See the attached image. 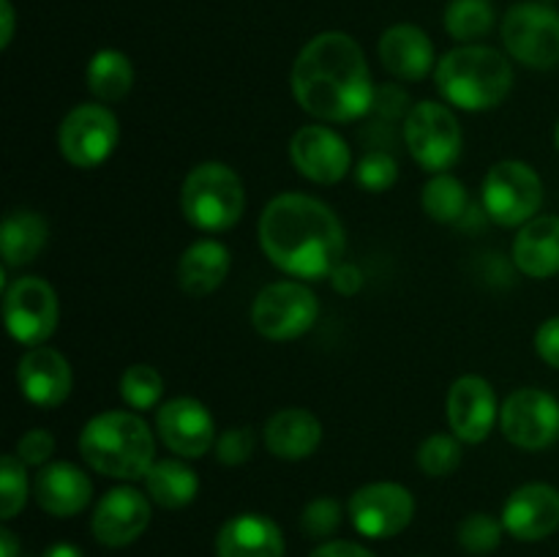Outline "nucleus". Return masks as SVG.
<instances>
[{
    "label": "nucleus",
    "mask_w": 559,
    "mask_h": 557,
    "mask_svg": "<svg viewBox=\"0 0 559 557\" xmlns=\"http://www.w3.org/2000/svg\"><path fill=\"white\" fill-rule=\"evenodd\" d=\"M145 491L156 506L162 508H186L200 491V478L194 470L180 459H162L153 462L145 473Z\"/></svg>",
    "instance_id": "27"
},
{
    "label": "nucleus",
    "mask_w": 559,
    "mask_h": 557,
    "mask_svg": "<svg viewBox=\"0 0 559 557\" xmlns=\"http://www.w3.org/2000/svg\"><path fill=\"white\" fill-rule=\"evenodd\" d=\"M380 60L396 80L420 82L435 69V44L418 25L399 22L382 33Z\"/></svg>",
    "instance_id": "21"
},
{
    "label": "nucleus",
    "mask_w": 559,
    "mask_h": 557,
    "mask_svg": "<svg viewBox=\"0 0 559 557\" xmlns=\"http://www.w3.org/2000/svg\"><path fill=\"white\" fill-rule=\"evenodd\" d=\"M502 44L527 69L559 66V11L544 0L513 3L502 16Z\"/></svg>",
    "instance_id": "6"
},
{
    "label": "nucleus",
    "mask_w": 559,
    "mask_h": 557,
    "mask_svg": "<svg viewBox=\"0 0 559 557\" xmlns=\"http://www.w3.org/2000/svg\"><path fill=\"white\" fill-rule=\"evenodd\" d=\"M544 3H551V0H544Z\"/></svg>",
    "instance_id": "46"
},
{
    "label": "nucleus",
    "mask_w": 559,
    "mask_h": 557,
    "mask_svg": "<svg viewBox=\"0 0 559 557\" xmlns=\"http://www.w3.org/2000/svg\"><path fill=\"white\" fill-rule=\"evenodd\" d=\"M71 366L58 349L38 344L31 347L16 364V386L22 396L36 407H60L71 393Z\"/></svg>",
    "instance_id": "18"
},
{
    "label": "nucleus",
    "mask_w": 559,
    "mask_h": 557,
    "mask_svg": "<svg viewBox=\"0 0 559 557\" xmlns=\"http://www.w3.org/2000/svg\"><path fill=\"white\" fill-rule=\"evenodd\" d=\"M44 557H85L82 549H76L74 544H55L44 552Z\"/></svg>",
    "instance_id": "44"
},
{
    "label": "nucleus",
    "mask_w": 559,
    "mask_h": 557,
    "mask_svg": "<svg viewBox=\"0 0 559 557\" xmlns=\"http://www.w3.org/2000/svg\"><path fill=\"white\" fill-rule=\"evenodd\" d=\"M338 524H342V506L333 497H317L304 508V517H300V528L311 538H328L336 533Z\"/></svg>",
    "instance_id": "36"
},
{
    "label": "nucleus",
    "mask_w": 559,
    "mask_h": 557,
    "mask_svg": "<svg viewBox=\"0 0 559 557\" xmlns=\"http://www.w3.org/2000/svg\"><path fill=\"white\" fill-rule=\"evenodd\" d=\"M555 145H557V153H559V120H557V129H555Z\"/></svg>",
    "instance_id": "45"
},
{
    "label": "nucleus",
    "mask_w": 559,
    "mask_h": 557,
    "mask_svg": "<svg viewBox=\"0 0 559 557\" xmlns=\"http://www.w3.org/2000/svg\"><path fill=\"white\" fill-rule=\"evenodd\" d=\"M502 522H497L489 513H469L462 524H459V544L469 552V555H489L500 546L502 541Z\"/></svg>",
    "instance_id": "34"
},
{
    "label": "nucleus",
    "mask_w": 559,
    "mask_h": 557,
    "mask_svg": "<svg viewBox=\"0 0 559 557\" xmlns=\"http://www.w3.org/2000/svg\"><path fill=\"white\" fill-rule=\"evenodd\" d=\"M500 418L497 393L489 380L478 375L459 377L448 393V424L462 442L478 446L495 429Z\"/></svg>",
    "instance_id": "15"
},
{
    "label": "nucleus",
    "mask_w": 559,
    "mask_h": 557,
    "mask_svg": "<svg viewBox=\"0 0 559 557\" xmlns=\"http://www.w3.org/2000/svg\"><path fill=\"white\" fill-rule=\"evenodd\" d=\"M484 211L502 227H524L544 205V183L530 164L497 162L484 178Z\"/></svg>",
    "instance_id": "7"
},
{
    "label": "nucleus",
    "mask_w": 559,
    "mask_h": 557,
    "mask_svg": "<svg viewBox=\"0 0 559 557\" xmlns=\"http://www.w3.org/2000/svg\"><path fill=\"white\" fill-rule=\"evenodd\" d=\"M404 142L426 173L440 175L462 156V126L445 104L420 102L404 120Z\"/></svg>",
    "instance_id": "8"
},
{
    "label": "nucleus",
    "mask_w": 559,
    "mask_h": 557,
    "mask_svg": "<svg viewBox=\"0 0 559 557\" xmlns=\"http://www.w3.org/2000/svg\"><path fill=\"white\" fill-rule=\"evenodd\" d=\"M47 244V222L36 211L16 208L9 211L0 227V249L5 268H22L38 257Z\"/></svg>",
    "instance_id": "26"
},
{
    "label": "nucleus",
    "mask_w": 559,
    "mask_h": 557,
    "mask_svg": "<svg viewBox=\"0 0 559 557\" xmlns=\"http://www.w3.org/2000/svg\"><path fill=\"white\" fill-rule=\"evenodd\" d=\"M331 282H333V287L338 289V293L349 295V293H358L360 284H364V276H360V271L355 265H347V262H342V265H338L336 271L331 273Z\"/></svg>",
    "instance_id": "41"
},
{
    "label": "nucleus",
    "mask_w": 559,
    "mask_h": 557,
    "mask_svg": "<svg viewBox=\"0 0 559 557\" xmlns=\"http://www.w3.org/2000/svg\"><path fill=\"white\" fill-rule=\"evenodd\" d=\"M415 517V497L407 486L393 481L366 484L349 497V519L366 538H391L409 528Z\"/></svg>",
    "instance_id": "13"
},
{
    "label": "nucleus",
    "mask_w": 559,
    "mask_h": 557,
    "mask_svg": "<svg viewBox=\"0 0 559 557\" xmlns=\"http://www.w3.org/2000/svg\"><path fill=\"white\" fill-rule=\"evenodd\" d=\"M180 208L189 224L202 233H222L243 216V180L229 164L202 162L186 175L180 189Z\"/></svg>",
    "instance_id": "5"
},
{
    "label": "nucleus",
    "mask_w": 559,
    "mask_h": 557,
    "mask_svg": "<svg viewBox=\"0 0 559 557\" xmlns=\"http://www.w3.org/2000/svg\"><path fill=\"white\" fill-rule=\"evenodd\" d=\"M396 178H399L396 162L382 151L366 153L364 162H360L358 169H355V180H358L360 189L374 191V194L391 189V186L396 183Z\"/></svg>",
    "instance_id": "35"
},
{
    "label": "nucleus",
    "mask_w": 559,
    "mask_h": 557,
    "mask_svg": "<svg viewBox=\"0 0 559 557\" xmlns=\"http://www.w3.org/2000/svg\"><path fill=\"white\" fill-rule=\"evenodd\" d=\"M229 273V249L218 240L205 238L191 244L178 260V284L191 298L216 293Z\"/></svg>",
    "instance_id": "25"
},
{
    "label": "nucleus",
    "mask_w": 559,
    "mask_h": 557,
    "mask_svg": "<svg viewBox=\"0 0 559 557\" xmlns=\"http://www.w3.org/2000/svg\"><path fill=\"white\" fill-rule=\"evenodd\" d=\"M289 82L300 109L325 123H349L374 107V82L364 49L342 31L311 38L295 58Z\"/></svg>",
    "instance_id": "1"
},
{
    "label": "nucleus",
    "mask_w": 559,
    "mask_h": 557,
    "mask_svg": "<svg viewBox=\"0 0 559 557\" xmlns=\"http://www.w3.org/2000/svg\"><path fill=\"white\" fill-rule=\"evenodd\" d=\"M3 317L11 339L25 347H38L58 328V295L41 276H22L5 287Z\"/></svg>",
    "instance_id": "11"
},
{
    "label": "nucleus",
    "mask_w": 559,
    "mask_h": 557,
    "mask_svg": "<svg viewBox=\"0 0 559 557\" xmlns=\"http://www.w3.org/2000/svg\"><path fill=\"white\" fill-rule=\"evenodd\" d=\"M85 82L98 102H123L134 87V66L120 49H98L85 69Z\"/></svg>",
    "instance_id": "28"
},
{
    "label": "nucleus",
    "mask_w": 559,
    "mask_h": 557,
    "mask_svg": "<svg viewBox=\"0 0 559 557\" xmlns=\"http://www.w3.org/2000/svg\"><path fill=\"white\" fill-rule=\"evenodd\" d=\"M20 555V541L9 528L0 530V557H16Z\"/></svg>",
    "instance_id": "43"
},
{
    "label": "nucleus",
    "mask_w": 559,
    "mask_h": 557,
    "mask_svg": "<svg viewBox=\"0 0 559 557\" xmlns=\"http://www.w3.org/2000/svg\"><path fill=\"white\" fill-rule=\"evenodd\" d=\"M435 82L440 96L464 112H486L500 107L513 87V66L500 49L484 44H462L442 55Z\"/></svg>",
    "instance_id": "3"
},
{
    "label": "nucleus",
    "mask_w": 559,
    "mask_h": 557,
    "mask_svg": "<svg viewBox=\"0 0 559 557\" xmlns=\"http://www.w3.org/2000/svg\"><path fill=\"white\" fill-rule=\"evenodd\" d=\"M151 524V497L142 495L134 486H115L98 500L93 511L91 530L98 544L129 546L140 538Z\"/></svg>",
    "instance_id": "16"
},
{
    "label": "nucleus",
    "mask_w": 559,
    "mask_h": 557,
    "mask_svg": "<svg viewBox=\"0 0 559 557\" xmlns=\"http://www.w3.org/2000/svg\"><path fill=\"white\" fill-rule=\"evenodd\" d=\"M320 317V300L300 282H273L251 306V322L260 336L271 342H289L311 331Z\"/></svg>",
    "instance_id": "9"
},
{
    "label": "nucleus",
    "mask_w": 559,
    "mask_h": 557,
    "mask_svg": "<svg viewBox=\"0 0 559 557\" xmlns=\"http://www.w3.org/2000/svg\"><path fill=\"white\" fill-rule=\"evenodd\" d=\"M164 393V380L153 366L134 364L120 377V396L131 410L156 407Z\"/></svg>",
    "instance_id": "31"
},
{
    "label": "nucleus",
    "mask_w": 559,
    "mask_h": 557,
    "mask_svg": "<svg viewBox=\"0 0 559 557\" xmlns=\"http://www.w3.org/2000/svg\"><path fill=\"white\" fill-rule=\"evenodd\" d=\"M254 446L257 437L251 426H233V429H224L222 435H218L213 451H216V459L222 464L238 467V464L249 462L251 453H254Z\"/></svg>",
    "instance_id": "37"
},
{
    "label": "nucleus",
    "mask_w": 559,
    "mask_h": 557,
    "mask_svg": "<svg viewBox=\"0 0 559 557\" xmlns=\"http://www.w3.org/2000/svg\"><path fill=\"white\" fill-rule=\"evenodd\" d=\"M502 435L524 451H544L559 437V402L540 388H519L502 402Z\"/></svg>",
    "instance_id": "12"
},
{
    "label": "nucleus",
    "mask_w": 559,
    "mask_h": 557,
    "mask_svg": "<svg viewBox=\"0 0 559 557\" xmlns=\"http://www.w3.org/2000/svg\"><path fill=\"white\" fill-rule=\"evenodd\" d=\"M80 453L96 473L118 481L145 478L156 462V440L145 420L126 410H107L82 426Z\"/></svg>",
    "instance_id": "4"
},
{
    "label": "nucleus",
    "mask_w": 559,
    "mask_h": 557,
    "mask_svg": "<svg viewBox=\"0 0 559 557\" xmlns=\"http://www.w3.org/2000/svg\"><path fill=\"white\" fill-rule=\"evenodd\" d=\"M118 137L120 129L112 109L104 104H80L60 120V156L74 167L93 169L112 156Z\"/></svg>",
    "instance_id": "10"
},
{
    "label": "nucleus",
    "mask_w": 559,
    "mask_h": 557,
    "mask_svg": "<svg viewBox=\"0 0 559 557\" xmlns=\"http://www.w3.org/2000/svg\"><path fill=\"white\" fill-rule=\"evenodd\" d=\"M535 349L549 366L559 369V317H549L535 333Z\"/></svg>",
    "instance_id": "39"
},
{
    "label": "nucleus",
    "mask_w": 559,
    "mask_h": 557,
    "mask_svg": "<svg viewBox=\"0 0 559 557\" xmlns=\"http://www.w3.org/2000/svg\"><path fill=\"white\" fill-rule=\"evenodd\" d=\"M16 457L25 464H33V467H41V464L49 462V457L55 453V437L49 435L47 429H31L27 435L20 437L16 442Z\"/></svg>",
    "instance_id": "38"
},
{
    "label": "nucleus",
    "mask_w": 559,
    "mask_h": 557,
    "mask_svg": "<svg viewBox=\"0 0 559 557\" xmlns=\"http://www.w3.org/2000/svg\"><path fill=\"white\" fill-rule=\"evenodd\" d=\"M495 27L491 0H451L445 9V31L459 44H475Z\"/></svg>",
    "instance_id": "30"
},
{
    "label": "nucleus",
    "mask_w": 559,
    "mask_h": 557,
    "mask_svg": "<svg viewBox=\"0 0 559 557\" xmlns=\"http://www.w3.org/2000/svg\"><path fill=\"white\" fill-rule=\"evenodd\" d=\"M0 20H3V33H0V47H9L14 38V5L11 0H0Z\"/></svg>",
    "instance_id": "42"
},
{
    "label": "nucleus",
    "mask_w": 559,
    "mask_h": 557,
    "mask_svg": "<svg viewBox=\"0 0 559 557\" xmlns=\"http://www.w3.org/2000/svg\"><path fill=\"white\" fill-rule=\"evenodd\" d=\"M420 205H424L426 216L431 222L453 224L467 213V189H464V183L459 178L440 173L424 186Z\"/></svg>",
    "instance_id": "29"
},
{
    "label": "nucleus",
    "mask_w": 559,
    "mask_h": 557,
    "mask_svg": "<svg viewBox=\"0 0 559 557\" xmlns=\"http://www.w3.org/2000/svg\"><path fill=\"white\" fill-rule=\"evenodd\" d=\"M216 557H284V535L273 519L240 513L218 530Z\"/></svg>",
    "instance_id": "23"
},
{
    "label": "nucleus",
    "mask_w": 559,
    "mask_h": 557,
    "mask_svg": "<svg viewBox=\"0 0 559 557\" xmlns=\"http://www.w3.org/2000/svg\"><path fill=\"white\" fill-rule=\"evenodd\" d=\"M309 557H374L366 546L353 544V541H328L317 546Z\"/></svg>",
    "instance_id": "40"
},
{
    "label": "nucleus",
    "mask_w": 559,
    "mask_h": 557,
    "mask_svg": "<svg viewBox=\"0 0 559 557\" xmlns=\"http://www.w3.org/2000/svg\"><path fill=\"white\" fill-rule=\"evenodd\" d=\"M91 495V478L85 470L71 462L44 464L33 481V497H36L38 508L52 517H74V513L85 511Z\"/></svg>",
    "instance_id": "20"
},
{
    "label": "nucleus",
    "mask_w": 559,
    "mask_h": 557,
    "mask_svg": "<svg viewBox=\"0 0 559 557\" xmlns=\"http://www.w3.org/2000/svg\"><path fill=\"white\" fill-rule=\"evenodd\" d=\"M456 435H429L418 448V467L429 478H445L462 464V446Z\"/></svg>",
    "instance_id": "32"
},
{
    "label": "nucleus",
    "mask_w": 559,
    "mask_h": 557,
    "mask_svg": "<svg viewBox=\"0 0 559 557\" xmlns=\"http://www.w3.org/2000/svg\"><path fill=\"white\" fill-rule=\"evenodd\" d=\"M502 528L516 541H544L559 528V489L551 484H524L502 508Z\"/></svg>",
    "instance_id": "19"
},
{
    "label": "nucleus",
    "mask_w": 559,
    "mask_h": 557,
    "mask_svg": "<svg viewBox=\"0 0 559 557\" xmlns=\"http://www.w3.org/2000/svg\"><path fill=\"white\" fill-rule=\"evenodd\" d=\"M513 262L530 278L559 273V216H535L513 240Z\"/></svg>",
    "instance_id": "24"
},
{
    "label": "nucleus",
    "mask_w": 559,
    "mask_h": 557,
    "mask_svg": "<svg viewBox=\"0 0 559 557\" xmlns=\"http://www.w3.org/2000/svg\"><path fill=\"white\" fill-rule=\"evenodd\" d=\"M322 442V424L311 410L284 407L267 418L265 446L267 451L284 462L309 459Z\"/></svg>",
    "instance_id": "22"
},
{
    "label": "nucleus",
    "mask_w": 559,
    "mask_h": 557,
    "mask_svg": "<svg viewBox=\"0 0 559 557\" xmlns=\"http://www.w3.org/2000/svg\"><path fill=\"white\" fill-rule=\"evenodd\" d=\"M289 158L304 178L320 186L338 183L349 173V147L328 126H304L289 142Z\"/></svg>",
    "instance_id": "17"
},
{
    "label": "nucleus",
    "mask_w": 559,
    "mask_h": 557,
    "mask_svg": "<svg viewBox=\"0 0 559 557\" xmlns=\"http://www.w3.org/2000/svg\"><path fill=\"white\" fill-rule=\"evenodd\" d=\"M257 233L267 260L295 278L331 276L344 262L347 235L336 213L317 197L300 191L273 197Z\"/></svg>",
    "instance_id": "2"
},
{
    "label": "nucleus",
    "mask_w": 559,
    "mask_h": 557,
    "mask_svg": "<svg viewBox=\"0 0 559 557\" xmlns=\"http://www.w3.org/2000/svg\"><path fill=\"white\" fill-rule=\"evenodd\" d=\"M156 431L164 446L183 459L205 457L218 440L211 410L191 396L169 399L156 413Z\"/></svg>",
    "instance_id": "14"
},
{
    "label": "nucleus",
    "mask_w": 559,
    "mask_h": 557,
    "mask_svg": "<svg viewBox=\"0 0 559 557\" xmlns=\"http://www.w3.org/2000/svg\"><path fill=\"white\" fill-rule=\"evenodd\" d=\"M27 500V473L25 462L16 453H5L0 459V517L14 519L25 508Z\"/></svg>",
    "instance_id": "33"
}]
</instances>
